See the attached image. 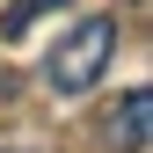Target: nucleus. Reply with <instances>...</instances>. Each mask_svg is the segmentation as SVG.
I'll list each match as a JSON object with an SVG mask.
<instances>
[{
    "label": "nucleus",
    "instance_id": "obj_2",
    "mask_svg": "<svg viewBox=\"0 0 153 153\" xmlns=\"http://www.w3.org/2000/svg\"><path fill=\"white\" fill-rule=\"evenodd\" d=\"M146 131H153V95L131 88L124 102H117V117H109V139H117L124 153H146Z\"/></svg>",
    "mask_w": 153,
    "mask_h": 153
},
{
    "label": "nucleus",
    "instance_id": "obj_1",
    "mask_svg": "<svg viewBox=\"0 0 153 153\" xmlns=\"http://www.w3.org/2000/svg\"><path fill=\"white\" fill-rule=\"evenodd\" d=\"M109 51H117V15H88L73 36H59V51H51V88L59 95H88L95 80H102V66H109Z\"/></svg>",
    "mask_w": 153,
    "mask_h": 153
},
{
    "label": "nucleus",
    "instance_id": "obj_3",
    "mask_svg": "<svg viewBox=\"0 0 153 153\" xmlns=\"http://www.w3.org/2000/svg\"><path fill=\"white\" fill-rule=\"evenodd\" d=\"M44 7H59V0H15V7L0 15V36H22V29H29L36 15H44Z\"/></svg>",
    "mask_w": 153,
    "mask_h": 153
},
{
    "label": "nucleus",
    "instance_id": "obj_4",
    "mask_svg": "<svg viewBox=\"0 0 153 153\" xmlns=\"http://www.w3.org/2000/svg\"><path fill=\"white\" fill-rule=\"evenodd\" d=\"M139 7H146V0H139Z\"/></svg>",
    "mask_w": 153,
    "mask_h": 153
}]
</instances>
